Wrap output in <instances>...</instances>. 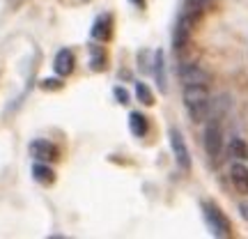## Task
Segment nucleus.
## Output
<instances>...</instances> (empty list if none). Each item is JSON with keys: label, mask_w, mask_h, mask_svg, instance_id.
Masks as SVG:
<instances>
[{"label": "nucleus", "mask_w": 248, "mask_h": 239, "mask_svg": "<svg viewBox=\"0 0 248 239\" xmlns=\"http://www.w3.org/2000/svg\"><path fill=\"white\" fill-rule=\"evenodd\" d=\"M131 5H136V7H145V0H129Z\"/></svg>", "instance_id": "21"}, {"label": "nucleus", "mask_w": 248, "mask_h": 239, "mask_svg": "<svg viewBox=\"0 0 248 239\" xmlns=\"http://www.w3.org/2000/svg\"><path fill=\"white\" fill-rule=\"evenodd\" d=\"M184 106L193 122H202L209 111L207 85H184Z\"/></svg>", "instance_id": "1"}, {"label": "nucleus", "mask_w": 248, "mask_h": 239, "mask_svg": "<svg viewBox=\"0 0 248 239\" xmlns=\"http://www.w3.org/2000/svg\"><path fill=\"white\" fill-rule=\"evenodd\" d=\"M88 53H90V64H92V69L94 71L106 69V51H104L97 42H92V44L88 46Z\"/></svg>", "instance_id": "15"}, {"label": "nucleus", "mask_w": 248, "mask_h": 239, "mask_svg": "<svg viewBox=\"0 0 248 239\" xmlns=\"http://www.w3.org/2000/svg\"><path fill=\"white\" fill-rule=\"evenodd\" d=\"M230 179H232V184H234V189H237L241 195H248V168L244 163H239V161L232 163Z\"/></svg>", "instance_id": "10"}, {"label": "nucleus", "mask_w": 248, "mask_h": 239, "mask_svg": "<svg viewBox=\"0 0 248 239\" xmlns=\"http://www.w3.org/2000/svg\"><path fill=\"white\" fill-rule=\"evenodd\" d=\"M202 216H204V223H207V228L212 230L214 237H228L232 232V225H230V221H228V216L214 203H209V200L202 203Z\"/></svg>", "instance_id": "2"}, {"label": "nucleus", "mask_w": 248, "mask_h": 239, "mask_svg": "<svg viewBox=\"0 0 248 239\" xmlns=\"http://www.w3.org/2000/svg\"><path fill=\"white\" fill-rule=\"evenodd\" d=\"M193 21H188V18L179 16L177 21V28H175V35H172V46L177 48V51H182L186 46V42H188V37H191V30H193Z\"/></svg>", "instance_id": "9"}, {"label": "nucleus", "mask_w": 248, "mask_h": 239, "mask_svg": "<svg viewBox=\"0 0 248 239\" xmlns=\"http://www.w3.org/2000/svg\"><path fill=\"white\" fill-rule=\"evenodd\" d=\"M129 129L136 138H145L147 136V129H150V124H147V117L142 115V113H136L133 111L131 115H129Z\"/></svg>", "instance_id": "14"}, {"label": "nucleus", "mask_w": 248, "mask_h": 239, "mask_svg": "<svg viewBox=\"0 0 248 239\" xmlns=\"http://www.w3.org/2000/svg\"><path fill=\"white\" fill-rule=\"evenodd\" d=\"M74 53H71L69 48H60L58 53H55V60H53V69L58 76H69L71 71H74Z\"/></svg>", "instance_id": "8"}, {"label": "nucleus", "mask_w": 248, "mask_h": 239, "mask_svg": "<svg viewBox=\"0 0 248 239\" xmlns=\"http://www.w3.org/2000/svg\"><path fill=\"white\" fill-rule=\"evenodd\" d=\"M136 99L145 104V106H154V95L147 88V83H136Z\"/></svg>", "instance_id": "16"}, {"label": "nucleus", "mask_w": 248, "mask_h": 239, "mask_svg": "<svg viewBox=\"0 0 248 239\" xmlns=\"http://www.w3.org/2000/svg\"><path fill=\"white\" fill-rule=\"evenodd\" d=\"M113 95H115L117 104H129V92H126L124 88H115L113 90Z\"/></svg>", "instance_id": "20"}, {"label": "nucleus", "mask_w": 248, "mask_h": 239, "mask_svg": "<svg viewBox=\"0 0 248 239\" xmlns=\"http://www.w3.org/2000/svg\"><path fill=\"white\" fill-rule=\"evenodd\" d=\"M32 179L39 182V184L48 186L55 182V173L51 166H46V161H37L35 166H32Z\"/></svg>", "instance_id": "11"}, {"label": "nucleus", "mask_w": 248, "mask_h": 239, "mask_svg": "<svg viewBox=\"0 0 248 239\" xmlns=\"http://www.w3.org/2000/svg\"><path fill=\"white\" fill-rule=\"evenodd\" d=\"M204 7H207V0H186L184 9H182V16L188 18V21H193V23H198L200 16L204 14Z\"/></svg>", "instance_id": "12"}, {"label": "nucleus", "mask_w": 248, "mask_h": 239, "mask_svg": "<svg viewBox=\"0 0 248 239\" xmlns=\"http://www.w3.org/2000/svg\"><path fill=\"white\" fill-rule=\"evenodd\" d=\"M42 88H44V90H60L62 88V80L60 79H44V80H42Z\"/></svg>", "instance_id": "19"}, {"label": "nucleus", "mask_w": 248, "mask_h": 239, "mask_svg": "<svg viewBox=\"0 0 248 239\" xmlns=\"http://www.w3.org/2000/svg\"><path fill=\"white\" fill-rule=\"evenodd\" d=\"M179 79H182L184 85H207L209 74L200 64H182L179 67Z\"/></svg>", "instance_id": "6"}, {"label": "nucleus", "mask_w": 248, "mask_h": 239, "mask_svg": "<svg viewBox=\"0 0 248 239\" xmlns=\"http://www.w3.org/2000/svg\"><path fill=\"white\" fill-rule=\"evenodd\" d=\"M230 154L232 157H237V159H248V145L241 138H234V141L230 143Z\"/></svg>", "instance_id": "17"}, {"label": "nucleus", "mask_w": 248, "mask_h": 239, "mask_svg": "<svg viewBox=\"0 0 248 239\" xmlns=\"http://www.w3.org/2000/svg\"><path fill=\"white\" fill-rule=\"evenodd\" d=\"M204 150H207V154L212 157V159H218V154H221L223 150V131L221 127L216 122H209L207 124V129H204Z\"/></svg>", "instance_id": "4"}, {"label": "nucleus", "mask_w": 248, "mask_h": 239, "mask_svg": "<svg viewBox=\"0 0 248 239\" xmlns=\"http://www.w3.org/2000/svg\"><path fill=\"white\" fill-rule=\"evenodd\" d=\"M147 58H150V53H147V51H140V53H138V69L145 71V74H147V71H152V64H154V60L150 62Z\"/></svg>", "instance_id": "18"}, {"label": "nucleus", "mask_w": 248, "mask_h": 239, "mask_svg": "<svg viewBox=\"0 0 248 239\" xmlns=\"http://www.w3.org/2000/svg\"><path fill=\"white\" fill-rule=\"evenodd\" d=\"M90 35H92L94 42H108L110 35H113V16H110V14H101V16H97L94 18V23H92Z\"/></svg>", "instance_id": "7"}, {"label": "nucleus", "mask_w": 248, "mask_h": 239, "mask_svg": "<svg viewBox=\"0 0 248 239\" xmlns=\"http://www.w3.org/2000/svg\"><path fill=\"white\" fill-rule=\"evenodd\" d=\"M152 69H154V76H156L159 90L166 92V90H168V83H166V60H163V51H161V48L154 53V64H152Z\"/></svg>", "instance_id": "13"}, {"label": "nucleus", "mask_w": 248, "mask_h": 239, "mask_svg": "<svg viewBox=\"0 0 248 239\" xmlns=\"http://www.w3.org/2000/svg\"><path fill=\"white\" fill-rule=\"evenodd\" d=\"M30 154H32V159L35 161H58L60 157V150H58V145H53L51 141H44V138H37V141L30 143Z\"/></svg>", "instance_id": "5"}, {"label": "nucleus", "mask_w": 248, "mask_h": 239, "mask_svg": "<svg viewBox=\"0 0 248 239\" xmlns=\"http://www.w3.org/2000/svg\"><path fill=\"white\" fill-rule=\"evenodd\" d=\"M168 136H170V147H172V154H175L177 166L188 173V170H191V152H188V147H186L184 136H182V131L175 129V127L168 131Z\"/></svg>", "instance_id": "3"}]
</instances>
